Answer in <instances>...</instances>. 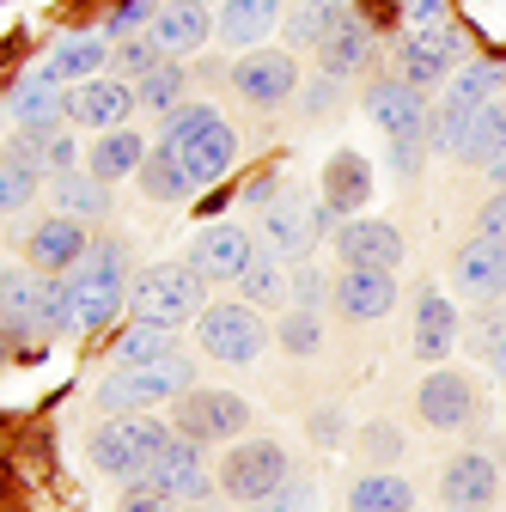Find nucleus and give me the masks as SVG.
Listing matches in <instances>:
<instances>
[{"mask_svg":"<svg viewBox=\"0 0 506 512\" xmlns=\"http://www.w3.org/2000/svg\"><path fill=\"white\" fill-rule=\"evenodd\" d=\"M68 287H74V330L116 324V311L129 305V250L116 238H92L80 269L68 275Z\"/></svg>","mask_w":506,"mask_h":512,"instance_id":"obj_1","label":"nucleus"},{"mask_svg":"<svg viewBox=\"0 0 506 512\" xmlns=\"http://www.w3.org/2000/svg\"><path fill=\"white\" fill-rule=\"evenodd\" d=\"M171 445V421H153V415H116L92 433V464L116 482H141L153 470V458Z\"/></svg>","mask_w":506,"mask_h":512,"instance_id":"obj_2","label":"nucleus"},{"mask_svg":"<svg viewBox=\"0 0 506 512\" xmlns=\"http://www.w3.org/2000/svg\"><path fill=\"white\" fill-rule=\"evenodd\" d=\"M183 391H196V366H189L183 354H171L159 366H116L98 384V409H110V415H147L159 403H177Z\"/></svg>","mask_w":506,"mask_h":512,"instance_id":"obj_3","label":"nucleus"},{"mask_svg":"<svg viewBox=\"0 0 506 512\" xmlns=\"http://www.w3.org/2000/svg\"><path fill=\"white\" fill-rule=\"evenodd\" d=\"M202 305H208V281L189 263H153L129 281V311L147 317V324H165V330L202 317Z\"/></svg>","mask_w":506,"mask_h":512,"instance_id":"obj_4","label":"nucleus"},{"mask_svg":"<svg viewBox=\"0 0 506 512\" xmlns=\"http://www.w3.org/2000/svg\"><path fill=\"white\" fill-rule=\"evenodd\" d=\"M287 476H293V458L281 439H232L220 470H214V488L238 506H263Z\"/></svg>","mask_w":506,"mask_h":512,"instance_id":"obj_5","label":"nucleus"},{"mask_svg":"<svg viewBox=\"0 0 506 512\" xmlns=\"http://www.w3.org/2000/svg\"><path fill=\"white\" fill-rule=\"evenodd\" d=\"M196 342H202V354L220 360V366H250V360L269 348V324H263L257 305L220 299V305H202V317H196Z\"/></svg>","mask_w":506,"mask_h":512,"instance_id":"obj_6","label":"nucleus"},{"mask_svg":"<svg viewBox=\"0 0 506 512\" xmlns=\"http://www.w3.org/2000/svg\"><path fill=\"white\" fill-rule=\"evenodd\" d=\"M336 226V214L324 208V202H311V196H281L263 208V250L269 256H281V263H305L311 256V244H318L324 232Z\"/></svg>","mask_w":506,"mask_h":512,"instance_id":"obj_7","label":"nucleus"},{"mask_svg":"<svg viewBox=\"0 0 506 512\" xmlns=\"http://www.w3.org/2000/svg\"><path fill=\"white\" fill-rule=\"evenodd\" d=\"M244 427H250V403L232 391H202L196 384L171 409V433L196 439V445H232V439H244Z\"/></svg>","mask_w":506,"mask_h":512,"instance_id":"obj_8","label":"nucleus"},{"mask_svg":"<svg viewBox=\"0 0 506 512\" xmlns=\"http://www.w3.org/2000/svg\"><path fill=\"white\" fill-rule=\"evenodd\" d=\"M232 92L250 104V110H281V104H293V92H299V55L293 49H250V55H238L232 61Z\"/></svg>","mask_w":506,"mask_h":512,"instance_id":"obj_9","label":"nucleus"},{"mask_svg":"<svg viewBox=\"0 0 506 512\" xmlns=\"http://www.w3.org/2000/svg\"><path fill=\"white\" fill-rule=\"evenodd\" d=\"M452 68H464V31L446 19V25H427V31H409L397 43V80H409L415 92L452 80Z\"/></svg>","mask_w":506,"mask_h":512,"instance_id":"obj_10","label":"nucleus"},{"mask_svg":"<svg viewBox=\"0 0 506 512\" xmlns=\"http://www.w3.org/2000/svg\"><path fill=\"white\" fill-rule=\"evenodd\" d=\"M202 452H208V445H196V439L171 433V445L153 458V470H147L141 482H153V488H159V494H171L177 506H196V500L220 494V488H214V470L202 464Z\"/></svg>","mask_w":506,"mask_h":512,"instance_id":"obj_11","label":"nucleus"},{"mask_svg":"<svg viewBox=\"0 0 506 512\" xmlns=\"http://www.w3.org/2000/svg\"><path fill=\"white\" fill-rule=\"evenodd\" d=\"M250 256H257V238H250V226L238 220H214L196 232V244H189V269H196L202 281H232L250 269Z\"/></svg>","mask_w":506,"mask_h":512,"instance_id":"obj_12","label":"nucleus"},{"mask_svg":"<svg viewBox=\"0 0 506 512\" xmlns=\"http://www.w3.org/2000/svg\"><path fill=\"white\" fill-rule=\"evenodd\" d=\"M360 104H366V116L385 128L391 141H427V116L433 110H427V92H415L409 80H397V74L391 80H372Z\"/></svg>","mask_w":506,"mask_h":512,"instance_id":"obj_13","label":"nucleus"},{"mask_svg":"<svg viewBox=\"0 0 506 512\" xmlns=\"http://www.w3.org/2000/svg\"><path fill=\"white\" fill-rule=\"evenodd\" d=\"M336 256H342V269H391L403 263V232L391 220H336Z\"/></svg>","mask_w":506,"mask_h":512,"instance_id":"obj_14","label":"nucleus"},{"mask_svg":"<svg viewBox=\"0 0 506 512\" xmlns=\"http://www.w3.org/2000/svg\"><path fill=\"white\" fill-rule=\"evenodd\" d=\"M86 244H92L86 220L49 214V220H37V226L25 232V263L43 269V275H74V269H80V256H86Z\"/></svg>","mask_w":506,"mask_h":512,"instance_id":"obj_15","label":"nucleus"},{"mask_svg":"<svg viewBox=\"0 0 506 512\" xmlns=\"http://www.w3.org/2000/svg\"><path fill=\"white\" fill-rule=\"evenodd\" d=\"M415 415L433 427V433H458L476 421V384L464 372H427L421 391H415Z\"/></svg>","mask_w":506,"mask_h":512,"instance_id":"obj_16","label":"nucleus"},{"mask_svg":"<svg viewBox=\"0 0 506 512\" xmlns=\"http://www.w3.org/2000/svg\"><path fill=\"white\" fill-rule=\"evenodd\" d=\"M141 104H135V86L129 80H116V74H98V80H80L74 92H68V122H80V128H122Z\"/></svg>","mask_w":506,"mask_h":512,"instance_id":"obj_17","label":"nucleus"},{"mask_svg":"<svg viewBox=\"0 0 506 512\" xmlns=\"http://www.w3.org/2000/svg\"><path fill=\"white\" fill-rule=\"evenodd\" d=\"M281 19H287L281 0H220V13H214V37H220L226 49L250 55V49H263V43L281 31Z\"/></svg>","mask_w":506,"mask_h":512,"instance_id":"obj_18","label":"nucleus"},{"mask_svg":"<svg viewBox=\"0 0 506 512\" xmlns=\"http://www.w3.org/2000/svg\"><path fill=\"white\" fill-rule=\"evenodd\" d=\"M500 494V470L488 452H458L446 470H439V500L452 512H488Z\"/></svg>","mask_w":506,"mask_h":512,"instance_id":"obj_19","label":"nucleus"},{"mask_svg":"<svg viewBox=\"0 0 506 512\" xmlns=\"http://www.w3.org/2000/svg\"><path fill=\"white\" fill-rule=\"evenodd\" d=\"M330 299L348 324H378V317H391V305H397V275L391 269H342Z\"/></svg>","mask_w":506,"mask_h":512,"instance_id":"obj_20","label":"nucleus"},{"mask_svg":"<svg viewBox=\"0 0 506 512\" xmlns=\"http://www.w3.org/2000/svg\"><path fill=\"white\" fill-rule=\"evenodd\" d=\"M452 281H458V293L476 299V305L506 299V244H488V238L458 244V256H452Z\"/></svg>","mask_w":506,"mask_h":512,"instance_id":"obj_21","label":"nucleus"},{"mask_svg":"<svg viewBox=\"0 0 506 512\" xmlns=\"http://www.w3.org/2000/svg\"><path fill=\"white\" fill-rule=\"evenodd\" d=\"M147 37L159 43V55H165V61H183V55H196V49L214 37V19H208V7H189V0H165V7L153 13V25H147Z\"/></svg>","mask_w":506,"mask_h":512,"instance_id":"obj_22","label":"nucleus"},{"mask_svg":"<svg viewBox=\"0 0 506 512\" xmlns=\"http://www.w3.org/2000/svg\"><path fill=\"white\" fill-rule=\"evenodd\" d=\"M366 196H372V159L366 153H330L324 159V208L336 214V220H354L360 208H366Z\"/></svg>","mask_w":506,"mask_h":512,"instance_id":"obj_23","label":"nucleus"},{"mask_svg":"<svg viewBox=\"0 0 506 512\" xmlns=\"http://www.w3.org/2000/svg\"><path fill=\"white\" fill-rule=\"evenodd\" d=\"M147 153H153V147H147V135L122 122V128H104V135L86 147V171H92L98 183H122V177H135V171H141V159H147Z\"/></svg>","mask_w":506,"mask_h":512,"instance_id":"obj_24","label":"nucleus"},{"mask_svg":"<svg viewBox=\"0 0 506 512\" xmlns=\"http://www.w3.org/2000/svg\"><path fill=\"white\" fill-rule=\"evenodd\" d=\"M372 49H378L372 25H366L360 13H348V25H342V31H330V37L318 43V68H324L330 80H354V74H366V68H372Z\"/></svg>","mask_w":506,"mask_h":512,"instance_id":"obj_25","label":"nucleus"},{"mask_svg":"<svg viewBox=\"0 0 506 512\" xmlns=\"http://www.w3.org/2000/svg\"><path fill=\"white\" fill-rule=\"evenodd\" d=\"M409 348L421 354V360H446L452 348H458V311H452V299L446 293H421L415 299V336H409Z\"/></svg>","mask_w":506,"mask_h":512,"instance_id":"obj_26","label":"nucleus"},{"mask_svg":"<svg viewBox=\"0 0 506 512\" xmlns=\"http://www.w3.org/2000/svg\"><path fill=\"white\" fill-rule=\"evenodd\" d=\"M177 159H183V171H189V183H220L226 171H232V159H238V135H232V122L220 116L214 128H202L189 147H177Z\"/></svg>","mask_w":506,"mask_h":512,"instance_id":"obj_27","label":"nucleus"},{"mask_svg":"<svg viewBox=\"0 0 506 512\" xmlns=\"http://www.w3.org/2000/svg\"><path fill=\"white\" fill-rule=\"evenodd\" d=\"M13 116H19V128H31V135H43V128H61V122H68V92H61L55 74L37 68V74L13 92Z\"/></svg>","mask_w":506,"mask_h":512,"instance_id":"obj_28","label":"nucleus"},{"mask_svg":"<svg viewBox=\"0 0 506 512\" xmlns=\"http://www.w3.org/2000/svg\"><path fill=\"white\" fill-rule=\"evenodd\" d=\"M110 68V43L104 37H86V31H74V37H61L55 43V55L43 61V74H55L61 86H80V80H98Z\"/></svg>","mask_w":506,"mask_h":512,"instance_id":"obj_29","label":"nucleus"},{"mask_svg":"<svg viewBox=\"0 0 506 512\" xmlns=\"http://www.w3.org/2000/svg\"><path fill=\"white\" fill-rule=\"evenodd\" d=\"M49 196H55V214L68 220H110V183H98L92 171H61L49 177Z\"/></svg>","mask_w":506,"mask_h":512,"instance_id":"obj_30","label":"nucleus"},{"mask_svg":"<svg viewBox=\"0 0 506 512\" xmlns=\"http://www.w3.org/2000/svg\"><path fill=\"white\" fill-rule=\"evenodd\" d=\"M348 0H299V7H287V19H281V31H287V49H318L330 31H342L348 25Z\"/></svg>","mask_w":506,"mask_h":512,"instance_id":"obj_31","label":"nucleus"},{"mask_svg":"<svg viewBox=\"0 0 506 512\" xmlns=\"http://www.w3.org/2000/svg\"><path fill=\"white\" fill-rule=\"evenodd\" d=\"M238 293H244V305H257V311H287V263L257 244L250 269L238 275Z\"/></svg>","mask_w":506,"mask_h":512,"instance_id":"obj_32","label":"nucleus"},{"mask_svg":"<svg viewBox=\"0 0 506 512\" xmlns=\"http://www.w3.org/2000/svg\"><path fill=\"white\" fill-rule=\"evenodd\" d=\"M500 147H506V98L470 110V128H464V141H458L452 159H458V165H488Z\"/></svg>","mask_w":506,"mask_h":512,"instance_id":"obj_33","label":"nucleus"},{"mask_svg":"<svg viewBox=\"0 0 506 512\" xmlns=\"http://www.w3.org/2000/svg\"><path fill=\"white\" fill-rule=\"evenodd\" d=\"M409 506H415V488L397 470H366L348 488V512H409Z\"/></svg>","mask_w":506,"mask_h":512,"instance_id":"obj_34","label":"nucleus"},{"mask_svg":"<svg viewBox=\"0 0 506 512\" xmlns=\"http://www.w3.org/2000/svg\"><path fill=\"white\" fill-rule=\"evenodd\" d=\"M135 183H141V196H147V202H183L189 189H196V183H189V171H183V159H177L171 147H153V153L141 159Z\"/></svg>","mask_w":506,"mask_h":512,"instance_id":"obj_35","label":"nucleus"},{"mask_svg":"<svg viewBox=\"0 0 506 512\" xmlns=\"http://www.w3.org/2000/svg\"><path fill=\"white\" fill-rule=\"evenodd\" d=\"M171 354H177V330L147 324V317H135V324L116 336V366H159Z\"/></svg>","mask_w":506,"mask_h":512,"instance_id":"obj_36","label":"nucleus"},{"mask_svg":"<svg viewBox=\"0 0 506 512\" xmlns=\"http://www.w3.org/2000/svg\"><path fill=\"white\" fill-rule=\"evenodd\" d=\"M500 86H506V68H500V61H464V68H452L446 104H458V110H482V104L500 98Z\"/></svg>","mask_w":506,"mask_h":512,"instance_id":"obj_37","label":"nucleus"},{"mask_svg":"<svg viewBox=\"0 0 506 512\" xmlns=\"http://www.w3.org/2000/svg\"><path fill=\"white\" fill-rule=\"evenodd\" d=\"M0 324H7L13 336L37 330V275H25V269L0 275Z\"/></svg>","mask_w":506,"mask_h":512,"instance_id":"obj_38","label":"nucleus"},{"mask_svg":"<svg viewBox=\"0 0 506 512\" xmlns=\"http://www.w3.org/2000/svg\"><path fill=\"white\" fill-rule=\"evenodd\" d=\"M183 92H189L183 61H159V68H153L147 80H135V104H141V110H153V116H171L177 104H189Z\"/></svg>","mask_w":506,"mask_h":512,"instance_id":"obj_39","label":"nucleus"},{"mask_svg":"<svg viewBox=\"0 0 506 512\" xmlns=\"http://www.w3.org/2000/svg\"><path fill=\"white\" fill-rule=\"evenodd\" d=\"M68 330H74L68 275H37V336H68Z\"/></svg>","mask_w":506,"mask_h":512,"instance_id":"obj_40","label":"nucleus"},{"mask_svg":"<svg viewBox=\"0 0 506 512\" xmlns=\"http://www.w3.org/2000/svg\"><path fill=\"white\" fill-rule=\"evenodd\" d=\"M275 342L287 348V354H299V360H311V354H318L324 348V317L318 311H281V324H275Z\"/></svg>","mask_w":506,"mask_h":512,"instance_id":"obj_41","label":"nucleus"},{"mask_svg":"<svg viewBox=\"0 0 506 512\" xmlns=\"http://www.w3.org/2000/svg\"><path fill=\"white\" fill-rule=\"evenodd\" d=\"M37 165H25L19 153H0V214H19V208H31V196H37Z\"/></svg>","mask_w":506,"mask_h":512,"instance_id":"obj_42","label":"nucleus"},{"mask_svg":"<svg viewBox=\"0 0 506 512\" xmlns=\"http://www.w3.org/2000/svg\"><path fill=\"white\" fill-rule=\"evenodd\" d=\"M159 61H165V55H159V43H153L147 31H141V37L110 43V68H116V80H129V86H135V80H147Z\"/></svg>","mask_w":506,"mask_h":512,"instance_id":"obj_43","label":"nucleus"},{"mask_svg":"<svg viewBox=\"0 0 506 512\" xmlns=\"http://www.w3.org/2000/svg\"><path fill=\"white\" fill-rule=\"evenodd\" d=\"M214 122H220V110H214V104H177V110L165 116V128H159V147H171V153H177V147L196 141L202 128H214Z\"/></svg>","mask_w":506,"mask_h":512,"instance_id":"obj_44","label":"nucleus"},{"mask_svg":"<svg viewBox=\"0 0 506 512\" xmlns=\"http://www.w3.org/2000/svg\"><path fill=\"white\" fill-rule=\"evenodd\" d=\"M324 299H330V281H324L318 269H305V263H299V269L287 275V305H299V311H318Z\"/></svg>","mask_w":506,"mask_h":512,"instance_id":"obj_45","label":"nucleus"},{"mask_svg":"<svg viewBox=\"0 0 506 512\" xmlns=\"http://www.w3.org/2000/svg\"><path fill=\"white\" fill-rule=\"evenodd\" d=\"M153 13H159L153 0H122V7H116V13L104 19V31H110L116 43H122V37H141V31L153 25Z\"/></svg>","mask_w":506,"mask_h":512,"instance_id":"obj_46","label":"nucleus"},{"mask_svg":"<svg viewBox=\"0 0 506 512\" xmlns=\"http://www.w3.org/2000/svg\"><path fill=\"white\" fill-rule=\"evenodd\" d=\"M122 512H183L171 494H159L153 482H129L122 488Z\"/></svg>","mask_w":506,"mask_h":512,"instance_id":"obj_47","label":"nucleus"},{"mask_svg":"<svg viewBox=\"0 0 506 512\" xmlns=\"http://www.w3.org/2000/svg\"><path fill=\"white\" fill-rule=\"evenodd\" d=\"M476 238L506 244V189H494V196L482 202V214H476Z\"/></svg>","mask_w":506,"mask_h":512,"instance_id":"obj_48","label":"nucleus"},{"mask_svg":"<svg viewBox=\"0 0 506 512\" xmlns=\"http://www.w3.org/2000/svg\"><path fill=\"white\" fill-rule=\"evenodd\" d=\"M500 336H506V317H500V311H482L476 324H470V348H476L482 360H488V354L500 348Z\"/></svg>","mask_w":506,"mask_h":512,"instance_id":"obj_49","label":"nucleus"},{"mask_svg":"<svg viewBox=\"0 0 506 512\" xmlns=\"http://www.w3.org/2000/svg\"><path fill=\"white\" fill-rule=\"evenodd\" d=\"M263 506H269V512H311V488H305L299 476H287V482H281Z\"/></svg>","mask_w":506,"mask_h":512,"instance_id":"obj_50","label":"nucleus"},{"mask_svg":"<svg viewBox=\"0 0 506 512\" xmlns=\"http://www.w3.org/2000/svg\"><path fill=\"white\" fill-rule=\"evenodd\" d=\"M336 92H342V80H330V74H318L305 86V116H324L330 104H336Z\"/></svg>","mask_w":506,"mask_h":512,"instance_id":"obj_51","label":"nucleus"},{"mask_svg":"<svg viewBox=\"0 0 506 512\" xmlns=\"http://www.w3.org/2000/svg\"><path fill=\"white\" fill-rule=\"evenodd\" d=\"M409 13V31H427V25H446V0H403Z\"/></svg>","mask_w":506,"mask_h":512,"instance_id":"obj_52","label":"nucleus"},{"mask_svg":"<svg viewBox=\"0 0 506 512\" xmlns=\"http://www.w3.org/2000/svg\"><path fill=\"white\" fill-rule=\"evenodd\" d=\"M311 439H318V445H336V439H342V415H336V409H318V415H311Z\"/></svg>","mask_w":506,"mask_h":512,"instance_id":"obj_53","label":"nucleus"},{"mask_svg":"<svg viewBox=\"0 0 506 512\" xmlns=\"http://www.w3.org/2000/svg\"><path fill=\"white\" fill-rule=\"evenodd\" d=\"M421 153H427V141H391V165H397L403 177L421 165Z\"/></svg>","mask_w":506,"mask_h":512,"instance_id":"obj_54","label":"nucleus"},{"mask_svg":"<svg viewBox=\"0 0 506 512\" xmlns=\"http://www.w3.org/2000/svg\"><path fill=\"white\" fill-rule=\"evenodd\" d=\"M275 196H281V183H275V177H257V183L244 189V202H250V208H269Z\"/></svg>","mask_w":506,"mask_h":512,"instance_id":"obj_55","label":"nucleus"},{"mask_svg":"<svg viewBox=\"0 0 506 512\" xmlns=\"http://www.w3.org/2000/svg\"><path fill=\"white\" fill-rule=\"evenodd\" d=\"M366 452H397V433L391 427H366Z\"/></svg>","mask_w":506,"mask_h":512,"instance_id":"obj_56","label":"nucleus"},{"mask_svg":"<svg viewBox=\"0 0 506 512\" xmlns=\"http://www.w3.org/2000/svg\"><path fill=\"white\" fill-rule=\"evenodd\" d=\"M482 171H488V177H494V183H500V189H506V147H500V153H494V159H488V165H482Z\"/></svg>","mask_w":506,"mask_h":512,"instance_id":"obj_57","label":"nucleus"},{"mask_svg":"<svg viewBox=\"0 0 506 512\" xmlns=\"http://www.w3.org/2000/svg\"><path fill=\"white\" fill-rule=\"evenodd\" d=\"M488 366H494V372H500V384H506V336H500V348L488 354Z\"/></svg>","mask_w":506,"mask_h":512,"instance_id":"obj_58","label":"nucleus"},{"mask_svg":"<svg viewBox=\"0 0 506 512\" xmlns=\"http://www.w3.org/2000/svg\"><path fill=\"white\" fill-rule=\"evenodd\" d=\"M7 360H13V330L0 324V366H7Z\"/></svg>","mask_w":506,"mask_h":512,"instance_id":"obj_59","label":"nucleus"},{"mask_svg":"<svg viewBox=\"0 0 506 512\" xmlns=\"http://www.w3.org/2000/svg\"><path fill=\"white\" fill-rule=\"evenodd\" d=\"M189 7H208V0H189Z\"/></svg>","mask_w":506,"mask_h":512,"instance_id":"obj_60","label":"nucleus"},{"mask_svg":"<svg viewBox=\"0 0 506 512\" xmlns=\"http://www.w3.org/2000/svg\"><path fill=\"white\" fill-rule=\"evenodd\" d=\"M348 7H360V0H348Z\"/></svg>","mask_w":506,"mask_h":512,"instance_id":"obj_61","label":"nucleus"},{"mask_svg":"<svg viewBox=\"0 0 506 512\" xmlns=\"http://www.w3.org/2000/svg\"><path fill=\"white\" fill-rule=\"evenodd\" d=\"M0 275H7V269H0Z\"/></svg>","mask_w":506,"mask_h":512,"instance_id":"obj_62","label":"nucleus"}]
</instances>
